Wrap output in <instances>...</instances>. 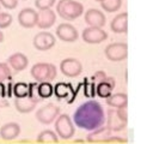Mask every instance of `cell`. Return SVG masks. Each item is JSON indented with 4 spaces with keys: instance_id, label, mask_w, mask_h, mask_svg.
<instances>
[{
    "instance_id": "obj_18",
    "label": "cell",
    "mask_w": 153,
    "mask_h": 144,
    "mask_svg": "<svg viewBox=\"0 0 153 144\" xmlns=\"http://www.w3.org/2000/svg\"><path fill=\"white\" fill-rule=\"evenodd\" d=\"M111 136V130L108 126H100L96 130H92L90 134H87V142L90 143H104L108 137Z\"/></svg>"
},
{
    "instance_id": "obj_19",
    "label": "cell",
    "mask_w": 153,
    "mask_h": 144,
    "mask_svg": "<svg viewBox=\"0 0 153 144\" xmlns=\"http://www.w3.org/2000/svg\"><path fill=\"white\" fill-rule=\"evenodd\" d=\"M114 88H115V79L112 77H106L104 80H102L96 85V95H98L102 98H106L108 96L111 95Z\"/></svg>"
},
{
    "instance_id": "obj_16",
    "label": "cell",
    "mask_w": 153,
    "mask_h": 144,
    "mask_svg": "<svg viewBox=\"0 0 153 144\" xmlns=\"http://www.w3.org/2000/svg\"><path fill=\"white\" fill-rule=\"evenodd\" d=\"M7 64H8L10 67L13 68L14 72H20V71H24L27 67L29 60L23 53H14V54L8 56Z\"/></svg>"
},
{
    "instance_id": "obj_28",
    "label": "cell",
    "mask_w": 153,
    "mask_h": 144,
    "mask_svg": "<svg viewBox=\"0 0 153 144\" xmlns=\"http://www.w3.org/2000/svg\"><path fill=\"white\" fill-rule=\"evenodd\" d=\"M84 94L87 97H94L96 96V84L93 82H88L87 79L84 80Z\"/></svg>"
},
{
    "instance_id": "obj_7",
    "label": "cell",
    "mask_w": 153,
    "mask_h": 144,
    "mask_svg": "<svg viewBox=\"0 0 153 144\" xmlns=\"http://www.w3.org/2000/svg\"><path fill=\"white\" fill-rule=\"evenodd\" d=\"M60 71L66 77L74 78V77H78L82 72V65L78 59L67 58L60 62Z\"/></svg>"
},
{
    "instance_id": "obj_23",
    "label": "cell",
    "mask_w": 153,
    "mask_h": 144,
    "mask_svg": "<svg viewBox=\"0 0 153 144\" xmlns=\"http://www.w3.org/2000/svg\"><path fill=\"white\" fill-rule=\"evenodd\" d=\"M37 142L38 143H57L59 138L55 132L50 130H44L37 136Z\"/></svg>"
},
{
    "instance_id": "obj_20",
    "label": "cell",
    "mask_w": 153,
    "mask_h": 144,
    "mask_svg": "<svg viewBox=\"0 0 153 144\" xmlns=\"http://www.w3.org/2000/svg\"><path fill=\"white\" fill-rule=\"evenodd\" d=\"M20 133V126L17 122H7L0 127V137L4 140H12Z\"/></svg>"
},
{
    "instance_id": "obj_32",
    "label": "cell",
    "mask_w": 153,
    "mask_h": 144,
    "mask_svg": "<svg viewBox=\"0 0 153 144\" xmlns=\"http://www.w3.org/2000/svg\"><path fill=\"white\" fill-rule=\"evenodd\" d=\"M0 5L6 10H13L18 5V0H0Z\"/></svg>"
},
{
    "instance_id": "obj_29",
    "label": "cell",
    "mask_w": 153,
    "mask_h": 144,
    "mask_svg": "<svg viewBox=\"0 0 153 144\" xmlns=\"http://www.w3.org/2000/svg\"><path fill=\"white\" fill-rule=\"evenodd\" d=\"M37 82L36 83H30L29 84V92H27V96L31 98V100H33L36 103H38L39 101H42V98H41V96H39V94H38V90H37Z\"/></svg>"
},
{
    "instance_id": "obj_5",
    "label": "cell",
    "mask_w": 153,
    "mask_h": 144,
    "mask_svg": "<svg viewBox=\"0 0 153 144\" xmlns=\"http://www.w3.org/2000/svg\"><path fill=\"white\" fill-rule=\"evenodd\" d=\"M104 54L108 60L118 62L123 61L128 56V46L124 42H114L106 46Z\"/></svg>"
},
{
    "instance_id": "obj_37",
    "label": "cell",
    "mask_w": 153,
    "mask_h": 144,
    "mask_svg": "<svg viewBox=\"0 0 153 144\" xmlns=\"http://www.w3.org/2000/svg\"><path fill=\"white\" fill-rule=\"evenodd\" d=\"M8 106V101L5 98V100H0V108H5Z\"/></svg>"
},
{
    "instance_id": "obj_22",
    "label": "cell",
    "mask_w": 153,
    "mask_h": 144,
    "mask_svg": "<svg viewBox=\"0 0 153 144\" xmlns=\"http://www.w3.org/2000/svg\"><path fill=\"white\" fill-rule=\"evenodd\" d=\"M106 104L112 107V108H121V107H127L128 104V96L127 94L123 92H117V94H111L110 96L106 97Z\"/></svg>"
},
{
    "instance_id": "obj_24",
    "label": "cell",
    "mask_w": 153,
    "mask_h": 144,
    "mask_svg": "<svg viewBox=\"0 0 153 144\" xmlns=\"http://www.w3.org/2000/svg\"><path fill=\"white\" fill-rule=\"evenodd\" d=\"M37 90L38 94L41 96V98H48L50 97L54 92H53V85L50 84V82H41L37 84Z\"/></svg>"
},
{
    "instance_id": "obj_2",
    "label": "cell",
    "mask_w": 153,
    "mask_h": 144,
    "mask_svg": "<svg viewBox=\"0 0 153 144\" xmlns=\"http://www.w3.org/2000/svg\"><path fill=\"white\" fill-rule=\"evenodd\" d=\"M56 12L65 20H74L82 14L84 6L75 0H60L56 5Z\"/></svg>"
},
{
    "instance_id": "obj_14",
    "label": "cell",
    "mask_w": 153,
    "mask_h": 144,
    "mask_svg": "<svg viewBox=\"0 0 153 144\" xmlns=\"http://www.w3.org/2000/svg\"><path fill=\"white\" fill-rule=\"evenodd\" d=\"M18 23H19V25H22L23 28H26V29L36 26L37 12L33 8H30V7L23 8L18 14Z\"/></svg>"
},
{
    "instance_id": "obj_30",
    "label": "cell",
    "mask_w": 153,
    "mask_h": 144,
    "mask_svg": "<svg viewBox=\"0 0 153 144\" xmlns=\"http://www.w3.org/2000/svg\"><path fill=\"white\" fill-rule=\"evenodd\" d=\"M12 24V16L7 12H0V29H6Z\"/></svg>"
},
{
    "instance_id": "obj_8",
    "label": "cell",
    "mask_w": 153,
    "mask_h": 144,
    "mask_svg": "<svg viewBox=\"0 0 153 144\" xmlns=\"http://www.w3.org/2000/svg\"><path fill=\"white\" fill-rule=\"evenodd\" d=\"M108 38L106 31H104L102 28L97 26H88L82 31V40L86 43L90 44H96V43H102Z\"/></svg>"
},
{
    "instance_id": "obj_35",
    "label": "cell",
    "mask_w": 153,
    "mask_h": 144,
    "mask_svg": "<svg viewBox=\"0 0 153 144\" xmlns=\"http://www.w3.org/2000/svg\"><path fill=\"white\" fill-rule=\"evenodd\" d=\"M118 115L123 119V120H127L128 121V112H127V107H121V108H116Z\"/></svg>"
},
{
    "instance_id": "obj_3",
    "label": "cell",
    "mask_w": 153,
    "mask_h": 144,
    "mask_svg": "<svg viewBox=\"0 0 153 144\" xmlns=\"http://www.w3.org/2000/svg\"><path fill=\"white\" fill-rule=\"evenodd\" d=\"M31 76L32 78H35V80L37 83L41 82H51L56 78L57 71L55 65L49 64V62H38L35 64L31 67Z\"/></svg>"
},
{
    "instance_id": "obj_36",
    "label": "cell",
    "mask_w": 153,
    "mask_h": 144,
    "mask_svg": "<svg viewBox=\"0 0 153 144\" xmlns=\"http://www.w3.org/2000/svg\"><path fill=\"white\" fill-rule=\"evenodd\" d=\"M12 84H11V80H10V83L6 85V94H7V97H11V95H12Z\"/></svg>"
},
{
    "instance_id": "obj_13",
    "label": "cell",
    "mask_w": 153,
    "mask_h": 144,
    "mask_svg": "<svg viewBox=\"0 0 153 144\" xmlns=\"http://www.w3.org/2000/svg\"><path fill=\"white\" fill-rule=\"evenodd\" d=\"M56 20V14L51 8H44L39 10L37 12V23L36 25L39 29H49L54 25Z\"/></svg>"
},
{
    "instance_id": "obj_11",
    "label": "cell",
    "mask_w": 153,
    "mask_h": 144,
    "mask_svg": "<svg viewBox=\"0 0 153 144\" xmlns=\"http://www.w3.org/2000/svg\"><path fill=\"white\" fill-rule=\"evenodd\" d=\"M55 32L59 40L63 42H74L78 40V36H79L76 29L72 24H68V23H61L56 28Z\"/></svg>"
},
{
    "instance_id": "obj_33",
    "label": "cell",
    "mask_w": 153,
    "mask_h": 144,
    "mask_svg": "<svg viewBox=\"0 0 153 144\" xmlns=\"http://www.w3.org/2000/svg\"><path fill=\"white\" fill-rule=\"evenodd\" d=\"M106 78V74L103 72V71H98V72H96L92 77H91V82H93L96 85L98 84V83H100L102 80H104Z\"/></svg>"
},
{
    "instance_id": "obj_17",
    "label": "cell",
    "mask_w": 153,
    "mask_h": 144,
    "mask_svg": "<svg viewBox=\"0 0 153 144\" xmlns=\"http://www.w3.org/2000/svg\"><path fill=\"white\" fill-rule=\"evenodd\" d=\"M110 28L116 34L127 32L128 31V13L122 12V13H118L116 17H114V19L111 20Z\"/></svg>"
},
{
    "instance_id": "obj_25",
    "label": "cell",
    "mask_w": 153,
    "mask_h": 144,
    "mask_svg": "<svg viewBox=\"0 0 153 144\" xmlns=\"http://www.w3.org/2000/svg\"><path fill=\"white\" fill-rule=\"evenodd\" d=\"M100 5L104 11L112 13V12H116L120 10V7L122 5V0H102Z\"/></svg>"
},
{
    "instance_id": "obj_31",
    "label": "cell",
    "mask_w": 153,
    "mask_h": 144,
    "mask_svg": "<svg viewBox=\"0 0 153 144\" xmlns=\"http://www.w3.org/2000/svg\"><path fill=\"white\" fill-rule=\"evenodd\" d=\"M56 0H35V6L38 10H44V8H51L55 5Z\"/></svg>"
},
{
    "instance_id": "obj_6",
    "label": "cell",
    "mask_w": 153,
    "mask_h": 144,
    "mask_svg": "<svg viewBox=\"0 0 153 144\" xmlns=\"http://www.w3.org/2000/svg\"><path fill=\"white\" fill-rule=\"evenodd\" d=\"M59 114H60V107H57L54 103H49V104H45V106L41 107L36 112V119L41 124L49 125L56 119V116Z\"/></svg>"
},
{
    "instance_id": "obj_12",
    "label": "cell",
    "mask_w": 153,
    "mask_h": 144,
    "mask_svg": "<svg viewBox=\"0 0 153 144\" xmlns=\"http://www.w3.org/2000/svg\"><path fill=\"white\" fill-rule=\"evenodd\" d=\"M106 122H108L106 126L111 130V132H112V131H114V132L122 131V130H124L126 126H127V120H123V119L118 115L116 108H111V109L108 110Z\"/></svg>"
},
{
    "instance_id": "obj_1",
    "label": "cell",
    "mask_w": 153,
    "mask_h": 144,
    "mask_svg": "<svg viewBox=\"0 0 153 144\" xmlns=\"http://www.w3.org/2000/svg\"><path fill=\"white\" fill-rule=\"evenodd\" d=\"M73 122L79 128L92 131L105 124V112L99 102L90 100L76 108L73 114Z\"/></svg>"
},
{
    "instance_id": "obj_9",
    "label": "cell",
    "mask_w": 153,
    "mask_h": 144,
    "mask_svg": "<svg viewBox=\"0 0 153 144\" xmlns=\"http://www.w3.org/2000/svg\"><path fill=\"white\" fill-rule=\"evenodd\" d=\"M33 47L41 52H44V50H49L50 48L54 47L55 44V37L50 34V32H47V31H41L38 34L35 35L33 37Z\"/></svg>"
},
{
    "instance_id": "obj_38",
    "label": "cell",
    "mask_w": 153,
    "mask_h": 144,
    "mask_svg": "<svg viewBox=\"0 0 153 144\" xmlns=\"http://www.w3.org/2000/svg\"><path fill=\"white\" fill-rule=\"evenodd\" d=\"M1 42H4V34H2V31H0V43Z\"/></svg>"
},
{
    "instance_id": "obj_21",
    "label": "cell",
    "mask_w": 153,
    "mask_h": 144,
    "mask_svg": "<svg viewBox=\"0 0 153 144\" xmlns=\"http://www.w3.org/2000/svg\"><path fill=\"white\" fill-rule=\"evenodd\" d=\"M36 104L37 103L33 100H31L27 95L24 97H16L14 100V107L19 113H30L35 109Z\"/></svg>"
},
{
    "instance_id": "obj_4",
    "label": "cell",
    "mask_w": 153,
    "mask_h": 144,
    "mask_svg": "<svg viewBox=\"0 0 153 144\" xmlns=\"http://www.w3.org/2000/svg\"><path fill=\"white\" fill-rule=\"evenodd\" d=\"M56 118H57L55 121L56 134L62 139L72 138L74 136L75 128H74V124H73L72 119L69 118V115L68 114H59Z\"/></svg>"
},
{
    "instance_id": "obj_34",
    "label": "cell",
    "mask_w": 153,
    "mask_h": 144,
    "mask_svg": "<svg viewBox=\"0 0 153 144\" xmlns=\"http://www.w3.org/2000/svg\"><path fill=\"white\" fill-rule=\"evenodd\" d=\"M104 143H127V139L121 138V137H116V136H110L106 138V140Z\"/></svg>"
},
{
    "instance_id": "obj_27",
    "label": "cell",
    "mask_w": 153,
    "mask_h": 144,
    "mask_svg": "<svg viewBox=\"0 0 153 144\" xmlns=\"http://www.w3.org/2000/svg\"><path fill=\"white\" fill-rule=\"evenodd\" d=\"M12 80V71L7 62H0V83Z\"/></svg>"
},
{
    "instance_id": "obj_26",
    "label": "cell",
    "mask_w": 153,
    "mask_h": 144,
    "mask_svg": "<svg viewBox=\"0 0 153 144\" xmlns=\"http://www.w3.org/2000/svg\"><path fill=\"white\" fill-rule=\"evenodd\" d=\"M29 92V84L26 83H17L12 86V94L16 96V97H24L26 96Z\"/></svg>"
},
{
    "instance_id": "obj_39",
    "label": "cell",
    "mask_w": 153,
    "mask_h": 144,
    "mask_svg": "<svg viewBox=\"0 0 153 144\" xmlns=\"http://www.w3.org/2000/svg\"><path fill=\"white\" fill-rule=\"evenodd\" d=\"M74 142H75V143H81V142H82V140H80V139H75V140H74Z\"/></svg>"
},
{
    "instance_id": "obj_15",
    "label": "cell",
    "mask_w": 153,
    "mask_h": 144,
    "mask_svg": "<svg viewBox=\"0 0 153 144\" xmlns=\"http://www.w3.org/2000/svg\"><path fill=\"white\" fill-rule=\"evenodd\" d=\"M105 16L102 11L97 8H90L85 13V23L90 26L102 28L105 25Z\"/></svg>"
},
{
    "instance_id": "obj_40",
    "label": "cell",
    "mask_w": 153,
    "mask_h": 144,
    "mask_svg": "<svg viewBox=\"0 0 153 144\" xmlns=\"http://www.w3.org/2000/svg\"><path fill=\"white\" fill-rule=\"evenodd\" d=\"M94 1H99V2H100V1H102V0H94Z\"/></svg>"
},
{
    "instance_id": "obj_10",
    "label": "cell",
    "mask_w": 153,
    "mask_h": 144,
    "mask_svg": "<svg viewBox=\"0 0 153 144\" xmlns=\"http://www.w3.org/2000/svg\"><path fill=\"white\" fill-rule=\"evenodd\" d=\"M53 92L55 94L57 100L66 98L68 103H72L75 100V95H76V90H74L69 83H63V82H60L55 86H53Z\"/></svg>"
}]
</instances>
